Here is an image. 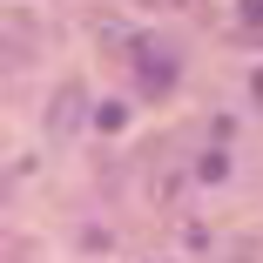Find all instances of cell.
I'll use <instances>...</instances> for the list:
<instances>
[{
	"label": "cell",
	"mask_w": 263,
	"mask_h": 263,
	"mask_svg": "<svg viewBox=\"0 0 263 263\" xmlns=\"http://www.w3.org/2000/svg\"><path fill=\"white\" fill-rule=\"evenodd\" d=\"M169 7H176V0H169Z\"/></svg>",
	"instance_id": "obj_1"
}]
</instances>
